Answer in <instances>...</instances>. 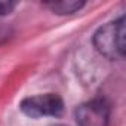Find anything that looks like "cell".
<instances>
[{"label": "cell", "instance_id": "1", "mask_svg": "<svg viewBox=\"0 0 126 126\" xmlns=\"http://www.w3.org/2000/svg\"><path fill=\"white\" fill-rule=\"evenodd\" d=\"M125 16L107 22L94 34L95 49L108 59H123L125 56Z\"/></svg>", "mask_w": 126, "mask_h": 126}, {"label": "cell", "instance_id": "2", "mask_svg": "<svg viewBox=\"0 0 126 126\" xmlns=\"http://www.w3.org/2000/svg\"><path fill=\"white\" fill-rule=\"evenodd\" d=\"M19 108L25 116L31 119H39L46 116L59 117L64 111V101L56 94H40L22 99Z\"/></svg>", "mask_w": 126, "mask_h": 126}, {"label": "cell", "instance_id": "3", "mask_svg": "<svg viewBox=\"0 0 126 126\" xmlns=\"http://www.w3.org/2000/svg\"><path fill=\"white\" fill-rule=\"evenodd\" d=\"M74 114L79 126H107L110 107L104 99H92L80 104Z\"/></svg>", "mask_w": 126, "mask_h": 126}, {"label": "cell", "instance_id": "4", "mask_svg": "<svg viewBox=\"0 0 126 126\" xmlns=\"http://www.w3.org/2000/svg\"><path fill=\"white\" fill-rule=\"evenodd\" d=\"M53 14L58 15H71L77 11H80L85 6V2L79 0H61V2H47L46 3Z\"/></svg>", "mask_w": 126, "mask_h": 126}, {"label": "cell", "instance_id": "5", "mask_svg": "<svg viewBox=\"0 0 126 126\" xmlns=\"http://www.w3.org/2000/svg\"><path fill=\"white\" fill-rule=\"evenodd\" d=\"M16 5V2H11V0H0V15H9L11 12H14Z\"/></svg>", "mask_w": 126, "mask_h": 126}, {"label": "cell", "instance_id": "6", "mask_svg": "<svg viewBox=\"0 0 126 126\" xmlns=\"http://www.w3.org/2000/svg\"><path fill=\"white\" fill-rule=\"evenodd\" d=\"M55 126H65V125H55Z\"/></svg>", "mask_w": 126, "mask_h": 126}]
</instances>
